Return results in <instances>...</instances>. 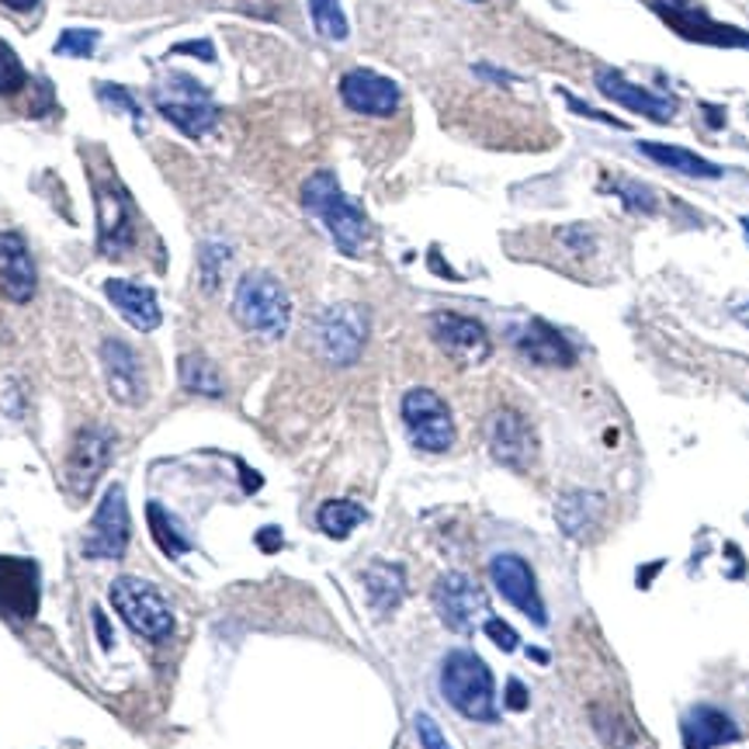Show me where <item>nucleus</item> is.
I'll list each match as a JSON object with an SVG mask.
<instances>
[{
	"mask_svg": "<svg viewBox=\"0 0 749 749\" xmlns=\"http://www.w3.org/2000/svg\"><path fill=\"white\" fill-rule=\"evenodd\" d=\"M302 205H305V212L316 215L320 223L329 230L334 244L344 254H350V257L361 254L365 239H368V219H365L361 205L350 202V198L344 194L334 170H316V174L305 178Z\"/></svg>",
	"mask_w": 749,
	"mask_h": 749,
	"instance_id": "f257e3e1",
	"label": "nucleus"
},
{
	"mask_svg": "<svg viewBox=\"0 0 749 749\" xmlns=\"http://www.w3.org/2000/svg\"><path fill=\"white\" fill-rule=\"evenodd\" d=\"M233 320L264 340H278L292 326V302L281 281L268 271H250L233 292Z\"/></svg>",
	"mask_w": 749,
	"mask_h": 749,
	"instance_id": "f03ea898",
	"label": "nucleus"
},
{
	"mask_svg": "<svg viewBox=\"0 0 749 749\" xmlns=\"http://www.w3.org/2000/svg\"><path fill=\"white\" fill-rule=\"evenodd\" d=\"M440 694L458 715L472 722H496L493 673L472 649H455L440 663Z\"/></svg>",
	"mask_w": 749,
	"mask_h": 749,
	"instance_id": "7ed1b4c3",
	"label": "nucleus"
},
{
	"mask_svg": "<svg viewBox=\"0 0 749 749\" xmlns=\"http://www.w3.org/2000/svg\"><path fill=\"white\" fill-rule=\"evenodd\" d=\"M112 604L122 614V622L136 635L149 638V642H160V638H167L174 631V611H170L167 597L146 580H136V577L115 580Z\"/></svg>",
	"mask_w": 749,
	"mask_h": 749,
	"instance_id": "20e7f679",
	"label": "nucleus"
},
{
	"mask_svg": "<svg viewBox=\"0 0 749 749\" xmlns=\"http://www.w3.org/2000/svg\"><path fill=\"white\" fill-rule=\"evenodd\" d=\"M157 112L174 125L188 132V136H205L219 122V104L202 83H194L191 77L170 74L157 87Z\"/></svg>",
	"mask_w": 749,
	"mask_h": 749,
	"instance_id": "39448f33",
	"label": "nucleus"
},
{
	"mask_svg": "<svg viewBox=\"0 0 749 749\" xmlns=\"http://www.w3.org/2000/svg\"><path fill=\"white\" fill-rule=\"evenodd\" d=\"M403 424L410 440L427 455H440L455 445V421L448 403L434 389H410L403 395Z\"/></svg>",
	"mask_w": 749,
	"mask_h": 749,
	"instance_id": "423d86ee",
	"label": "nucleus"
},
{
	"mask_svg": "<svg viewBox=\"0 0 749 749\" xmlns=\"http://www.w3.org/2000/svg\"><path fill=\"white\" fill-rule=\"evenodd\" d=\"M365 340H368V313L361 305L340 302L320 313L316 347L329 365H337V368L355 365L365 350Z\"/></svg>",
	"mask_w": 749,
	"mask_h": 749,
	"instance_id": "0eeeda50",
	"label": "nucleus"
},
{
	"mask_svg": "<svg viewBox=\"0 0 749 749\" xmlns=\"http://www.w3.org/2000/svg\"><path fill=\"white\" fill-rule=\"evenodd\" d=\"M434 607L440 614V622L458 635H472L476 625L490 614L487 593L466 572H445L434 583Z\"/></svg>",
	"mask_w": 749,
	"mask_h": 749,
	"instance_id": "6e6552de",
	"label": "nucleus"
},
{
	"mask_svg": "<svg viewBox=\"0 0 749 749\" xmlns=\"http://www.w3.org/2000/svg\"><path fill=\"white\" fill-rule=\"evenodd\" d=\"M128 503L122 487H108L104 500L98 503L94 521L83 535V556L87 559H122L128 548Z\"/></svg>",
	"mask_w": 749,
	"mask_h": 749,
	"instance_id": "1a4fd4ad",
	"label": "nucleus"
},
{
	"mask_svg": "<svg viewBox=\"0 0 749 749\" xmlns=\"http://www.w3.org/2000/svg\"><path fill=\"white\" fill-rule=\"evenodd\" d=\"M112 445L115 437L112 431L104 427H83L70 448V458H66V487L77 500H87L94 493L101 472L108 469V461H112Z\"/></svg>",
	"mask_w": 749,
	"mask_h": 749,
	"instance_id": "9d476101",
	"label": "nucleus"
},
{
	"mask_svg": "<svg viewBox=\"0 0 749 749\" xmlns=\"http://www.w3.org/2000/svg\"><path fill=\"white\" fill-rule=\"evenodd\" d=\"M490 577H493V586H496V593L506 604H514L521 614H527V618H532L538 628L548 625V614H545V601H541L538 583H535V572L521 556H514V552L493 556Z\"/></svg>",
	"mask_w": 749,
	"mask_h": 749,
	"instance_id": "9b49d317",
	"label": "nucleus"
},
{
	"mask_svg": "<svg viewBox=\"0 0 749 749\" xmlns=\"http://www.w3.org/2000/svg\"><path fill=\"white\" fill-rule=\"evenodd\" d=\"M431 337L448 358H455L461 365H482L493 350L487 326L472 316H458V313H434Z\"/></svg>",
	"mask_w": 749,
	"mask_h": 749,
	"instance_id": "f8f14e48",
	"label": "nucleus"
},
{
	"mask_svg": "<svg viewBox=\"0 0 749 749\" xmlns=\"http://www.w3.org/2000/svg\"><path fill=\"white\" fill-rule=\"evenodd\" d=\"M98 202V247L104 257H122L132 247V202L119 181L94 185Z\"/></svg>",
	"mask_w": 749,
	"mask_h": 749,
	"instance_id": "ddd939ff",
	"label": "nucleus"
},
{
	"mask_svg": "<svg viewBox=\"0 0 749 749\" xmlns=\"http://www.w3.org/2000/svg\"><path fill=\"white\" fill-rule=\"evenodd\" d=\"M340 98L350 112L358 115H371V119H389L395 115V108H400L403 94L395 80L374 74V70H350L340 77Z\"/></svg>",
	"mask_w": 749,
	"mask_h": 749,
	"instance_id": "4468645a",
	"label": "nucleus"
},
{
	"mask_svg": "<svg viewBox=\"0 0 749 749\" xmlns=\"http://www.w3.org/2000/svg\"><path fill=\"white\" fill-rule=\"evenodd\" d=\"M490 451L500 466L524 472L535 461V434L517 410H496L490 416Z\"/></svg>",
	"mask_w": 749,
	"mask_h": 749,
	"instance_id": "2eb2a0df",
	"label": "nucleus"
},
{
	"mask_svg": "<svg viewBox=\"0 0 749 749\" xmlns=\"http://www.w3.org/2000/svg\"><path fill=\"white\" fill-rule=\"evenodd\" d=\"M101 361H104V382L112 400L122 406H139L146 400V374L139 358L132 355V347L122 340H104L101 344Z\"/></svg>",
	"mask_w": 749,
	"mask_h": 749,
	"instance_id": "dca6fc26",
	"label": "nucleus"
},
{
	"mask_svg": "<svg viewBox=\"0 0 749 749\" xmlns=\"http://www.w3.org/2000/svg\"><path fill=\"white\" fill-rule=\"evenodd\" d=\"M593 83H597V91H601L607 101L628 108V112H635V115H646V119H652V122H670V119L677 115V104H673L670 98H659V94L646 91V87L631 83L628 77L614 74V70H597Z\"/></svg>",
	"mask_w": 749,
	"mask_h": 749,
	"instance_id": "f3484780",
	"label": "nucleus"
},
{
	"mask_svg": "<svg viewBox=\"0 0 749 749\" xmlns=\"http://www.w3.org/2000/svg\"><path fill=\"white\" fill-rule=\"evenodd\" d=\"M38 289L35 260L18 233H0V295L11 302H29Z\"/></svg>",
	"mask_w": 749,
	"mask_h": 749,
	"instance_id": "a211bd4d",
	"label": "nucleus"
},
{
	"mask_svg": "<svg viewBox=\"0 0 749 749\" xmlns=\"http://www.w3.org/2000/svg\"><path fill=\"white\" fill-rule=\"evenodd\" d=\"M514 347L527 361H535L541 368H569L577 365V347H572L556 326H548L545 320L524 323L514 334Z\"/></svg>",
	"mask_w": 749,
	"mask_h": 749,
	"instance_id": "6ab92c4d",
	"label": "nucleus"
},
{
	"mask_svg": "<svg viewBox=\"0 0 749 749\" xmlns=\"http://www.w3.org/2000/svg\"><path fill=\"white\" fill-rule=\"evenodd\" d=\"M652 8H656V14L663 18L673 32H680V35L691 38V42H704V46H749V35L746 32L729 29V25H718V21L704 18V14L673 8V4H667V0H659V4H652Z\"/></svg>",
	"mask_w": 749,
	"mask_h": 749,
	"instance_id": "aec40b11",
	"label": "nucleus"
},
{
	"mask_svg": "<svg viewBox=\"0 0 749 749\" xmlns=\"http://www.w3.org/2000/svg\"><path fill=\"white\" fill-rule=\"evenodd\" d=\"M104 295L122 313V320L132 323L136 329H143V334H149V329L160 326V302H157V292H153L149 284L125 281V278H108L104 281Z\"/></svg>",
	"mask_w": 749,
	"mask_h": 749,
	"instance_id": "412c9836",
	"label": "nucleus"
},
{
	"mask_svg": "<svg viewBox=\"0 0 749 749\" xmlns=\"http://www.w3.org/2000/svg\"><path fill=\"white\" fill-rule=\"evenodd\" d=\"M25 559H0V611L8 618H32L38 604V572Z\"/></svg>",
	"mask_w": 749,
	"mask_h": 749,
	"instance_id": "4be33fe9",
	"label": "nucleus"
},
{
	"mask_svg": "<svg viewBox=\"0 0 749 749\" xmlns=\"http://www.w3.org/2000/svg\"><path fill=\"white\" fill-rule=\"evenodd\" d=\"M680 733H684V749H715L739 739L736 722L712 704H694L680 722Z\"/></svg>",
	"mask_w": 749,
	"mask_h": 749,
	"instance_id": "5701e85b",
	"label": "nucleus"
},
{
	"mask_svg": "<svg viewBox=\"0 0 749 749\" xmlns=\"http://www.w3.org/2000/svg\"><path fill=\"white\" fill-rule=\"evenodd\" d=\"M604 517V496L586 493V490H566L556 500V521L562 527V535L569 538H586L593 527Z\"/></svg>",
	"mask_w": 749,
	"mask_h": 749,
	"instance_id": "b1692460",
	"label": "nucleus"
},
{
	"mask_svg": "<svg viewBox=\"0 0 749 749\" xmlns=\"http://www.w3.org/2000/svg\"><path fill=\"white\" fill-rule=\"evenodd\" d=\"M635 149L642 153L646 160L667 167V170H677L684 174V178H697V181H715L722 178V167L697 157V153L684 149V146H670V143H652V139H638Z\"/></svg>",
	"mask_w": 749,
	"mask_h": 749,
	"instance_id": "393cba45",
	"label": "nucleus"
},
{
	"mask_svg": "<svg viewBox=\"0 0 749 749\" xmlns=\"http://www.w3.org/2000/svg\"><path fill=\"white\" fill-rule=\"evenodd\" d=\"M365 590H368V601L379 614H389L403 604L406 597V572L403 566L395 562H371L365 569Z\"/></svg>",
	"mask_w": 749,
	"mask_h": 749,
	"instance_id": "a878e982",
	"label": "nucleus"
},
{
	"mask_svg": "<svg viewBox=\"0 0 749 749\" xmlns=\"http://www.w3.org/2000/svg\"><path fill=\"white\" fill-rule=\"evenodd\" d=\"M365 521H368V511L355 500H326L320 506V514H316L320 532L329 535V538H347Z\"/></svg>",
	"mask_w": 749,
	"mask_h": 749,
	"instance_id": "bb28decb",
	"label": "nucleus"
},
{
	"mask_svg": "<svg viewBox=\"0 0 749 749\" xmlns=\"http://www.w3.org/2000/svg\"><path fill=\"white\" fill-rule=\"evenodd\" d=\"M181 385L194 395H209V400H219L226 392L223 374L215 371V365L205 355H185L181 358Z\"/></svg>",
	"mask_w": 749,
	"mask_h": 749,
	"instance_id": "cd10ccee",
	"label": "nucleus"
},
{
	"mask_svg": "<svg viewBox=\"0 0 749 749\" xmlns=\"http://www.w3.org/2000/svg\"><path fill=\"white\" fill-rule=\"evenodd\" d=\"M146 517H149V527H153V538H157V545L164 548L170 559H181L185 552H191L188 535L181 532L178 521H174L160 503H149L146 506Z\"/></svg>",
	"mask_w": 749,
	"mask_h": 749,
	"instance_id": "c85d7f7f",
	"label": "nucleus"
},
{
	"mask_svg": "<svg viewBox=\"0 0 749 749\" xmlns=\"http://www.w3.org/2000/svg\"><path fill=\"white\" fill-rule=\"evenodd\" d=\"M310 18H313V29L329 42H344L350 32L340 0H310Z\"/></svg>",
	"mask_w": 749,
	"mask_h": 749,
	"instance_id": "c756f323",
	"label": "nucleus"
},
{
	"mask_svg": "<svg viewBox=\"0 0 749 749\" xmlns=\"http://www.w3.org/2000/svg\"><path fill=\"white\" fill-rule=\"evenodd\" d=\"M226 264H230V247L226 244H215V239L202 244V254H198V268H202V289L205 292H215L219 289Z\"/></svg>",
	"mask_w": 749,
	"mask_h": 749,
	"instance_id": "7c9ffc66",
	"label": "nucleus"
},
{
	"mask_svg": "<svg viewBox=\"0 0 749 749\" xmlns=\"http://www.w3.org/2000/svg\"><path fill=\"white\" fill-rule=\"evenodd\" d=\"M25 83H29L25 66H21L18 53L8 46V42L0 38V98H11V94H18Z\"/></svg>",
	"mask_w": 749,
	"mask_h": 749,
	"instance_id": "2f4dec72",
	"label": "nucleus"
},
{
	"mask_svg": "<svg viewBox=\"0 0 749 749\" xmlns=\"http://www.w3.org/2000/svg\"><path fill=\"white\" fill-rule=\"evenodd\" d=\"M611 191L622 198V202H625V209H628V212H646V215H652V212L659 209V202H656L652 188H649V185H642V181H628V178H618V181H614V188H611Z\"/></svg>",
	"mask_w": 749,
	"mask_h": 749,
	"instance_id": "473e14b6",
	"label": "nucleus"
},
{
	"mask_svg": "<svg viewBox=\"0 0 749 749\" xmlns=\"http://www.w3.org/2000/svg\"><path fill=\"white\" fill-rule=\"evenodd\" d=\"M98 42L101 35L94 29H66L56 42V53L59 56H77V59H87V56H94L98 49Z\"/></svg>",
	"mask_w": 749,
	"mask_h": 749,
	"instance_id": "72a5a7b5",
	"label": "nucleus"
},
{
	"mask_svg": "<svg viewBox=\"0 0 749 749\" xmlns=\"http://www.w3.org/2000/svg\"><path fill=\"white\" fill-rule=\"evenodd\" d=\"M98 98L104 101V104H112V108H119L122 115H128L132 122H136V128L139 132H146V122H143V108H139V101L132 98L125 87H119V83H98Z\"/></svg>",
	"mask_w": 749,
	"mask_h": 749,
	"instance_id": "f704fd0d",
	"label": "nucleus"
},
{
	"mask_svg": "<svg viewBox=\"0 0 749 749\" xmlns=\"http://www.w3.org/2000/svg\"><path fill=\"white\" fill-rule=\"evenodd\" d=\"M559 239H562V247H566V250L580 254V257H586V254L597 250V233H593L590 226H583V223H577V226H562V230H559Z\"/></svg>",
	"mask_w": 749,
	"mask_h": 749,
	"instance_id": "c9c22d12",
	"label": "nucleus"
},
{
	"mask_svg": "<svg viewBox=\"0 0 749 749\" xmlns=\"http://www.w3.org/2000/svg\"><path fill=\"white\" fill-rule=\"evenodd\" d=\"M413 725H416V739H421L424 749H451L448 739H445V733H440V725L431 715L421 712V715L413 718Z\"/></svg>",
	"mask_w": 749,
	"mask_h": 749,
	"instance_id": "e433bc0d",
	"label": "nucleus"
},
{
	"mask_svg": "<svg viewBox=\"0 0 749 749\" xmlns=\"http://www.w3.org/2000/svg\"><path fill=\"white\" fill-rule=\"evenodd\" d=\"M482 628H487V635L493 638L496 649H503V652H514V649H517V642H521L517 631H514L511 625H506L503 618H487V625H482Z\"/></svg>",
	"mask_w": 749,
	"mask_h": 749,
	"instance_id": "4c0bfd02",
	"label": "nucleus"
},
{
	"mask_svg": "<svg viewBox=\"0 0 749 749\" xmlns=\"http://www.w3.org/2000/svg\"><path fill=\"white\" fill-rule=\"evenodd\" d=\"M559 94L566 98V104H569V108H572V112H577V115H586V119H593V122H604V125H614V128L628 132V125H625V122H618L614 115H604V112H597V108H586L583 101H577V98H572V94H566V91H559Z\"/></svg>",
	"mask_w": 749,
	"mask_h": 749,
	"instance_id": "58836bf2",
	"label": "nucleus"
},
{
	"mask_svg": "<svg viewBox=\"0 0 749 749\" xmlns=\"http://www.w3.org/2000/svg\"><path fill=\"white\" fill-rule=\"evenodd\" d=\"M506 708H511V712H524L527 708V687L521 684V680H511V684H506Z\"/></svg>",
	"mask_w": 749,
	"mask_h": 749,
	"instance_id": "ea45409f",
	"label": "nucleus"
},
{
	"mask_svg": "<svg viewBox=\"0 0 749 749\" xmlns=\"http://www.w3.org/2000/svg\"><path fill=\"white\" fill-rule=\"evenodd\" d=\"M472 70L479 74V77H487V80H496V83H514L517 77L514 74H506V70H496V66H487V63H476Z\"/></svg>",
	"mask_w": 749,
	"mask_h": 749,
	"instance_id": "a19ab883",
	"label": "nucleus"
},
{
	"mask_svg": "<svg viewBox=\"0 0 749 749\" xmlns=\"http://www.w3.org/2000/svg\"><path fill=\"white\" fill-rule=\"evenodd\" d=\"M174 53H191V56H202L205 63H212V59H215V53H212L209 42H185V46H178Z\"/></svg>",
	"mask_w": 749,
	"mask_h": 749,
	"instance_id": "79ce46f5",
	"label": "nucleus"
},
{
	"mask_svg": "<svg viewBox=\"0 0 749 749\" xmlns=\"http://www.w3.org/2000/svg\"><path fill=\"white\" fill-rule=\"evenodd\" d=\"M257 541H260L264 552H275V548H281V532H278V527H264Z\"/></svg>",
	"mask_w": 749,
	"mask_h": 749,
	"instance_id": "37998d69",
	"label": "nucleus"
},
{
	"mask_svg": "<svg viewBox=\"0 0 749 749\" xmlns=\"http://www.w3.org/2000/svg\"><path fill=\"white\" fill-rule=\"evenodd\" d=\"M94 625H98V638H101V646L108 649V646H112V628H108V622L101 618V611H94Z\"/></svg>",
	"mask_w": 749,
	"mask_h": 749,
	"instance_id": "c03bdc74",
	"label": "nucleus"
},
{
	"mask_svg": "<svg viewBox=\"0 0 749 749\" xmlns=\"http://www.w3.org/2000/svg\"><path fill=\"white\" fill-rule=\"evenodd\" d=\"M0 4L11 8V11H18V14H25V11H35V8H38V0H0Z\"/></svg>",
	"mask_w": 749,
	"mask_h": 749,
	"instance_id": "a18cd8bd",
	"label": "nucleus"
},
{
	"mask_svg": "<svg viewBox=\"0 0 749 749\" xmlns=\"http://www.w3.org/2000/svg\"><path fill=\"white\" fill-rule=\"evenodd\" d=\"M670 4H673V8H687V4H691V0H670Z\"/></svg>",
	"mask_w": 749,
	"mask_h": 749,
	"instance_id": "49530a36",
	"label": "nucleus"
},
{
	"mask_svg": "<svg viewBox=\"0 0 749 749\" xmlns=\"http://www.w3.org/2000/svg\"><path fill=\"white\" fill-rule=\"evenodd\" d=\"M742 233H746V239H749V215H742Z\"/></svg>",
	"mask_w": 749,
	"mask_h": 749,
	"instance_id": "de8ad7c7",
	"label": "nucleus"
},
{
	"mask_svg": "<svg viewBox=\"0 0 749 749\" xmlns=\"http://www.w3.org/2000/svg\"><path fill=\"white\" fill-rule=\"evenodd\" d=\"M476 4H482V0H476Z\"/></svg>",
	"mask_w": 749,
	"mask_h": 749,
	"instance_id": "09e8293b",
	"label": "nucleus"
}]
</instances>
